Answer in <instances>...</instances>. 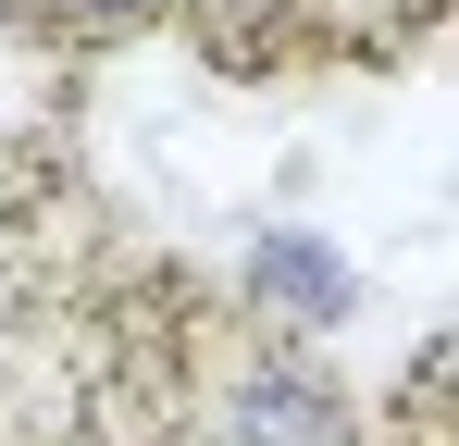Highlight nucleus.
Masks as SVG:
<instances>
[{"label":"nucleus","instance_id":"obj_1","mask_svg":"<svg viewBox=\"0 0 459 446\" xmlns=\"http://www.w3.org/2000/svg\"><path fill=\"white\" fill-rule=\"evenodd\" d=\"M224 446H348V409H335L310 372H261V384H236Z\"/></svg>","mask_w":459,"mask_h":446},{"label":"nucleus","instance_id":"obj_2","mask_svg":"<svg viewBox=\"0 0 459 446\" xmlns=\"http://www.w3.org/2000/svg\"><path fill=\"white\" fill-rule=\"evenodd\" d=\"M248 273H261V297H286V310H310V322H323V310H348L335 248H310V236H261V261H248Z\"/></svg>","mask_w":459,"mask_h":446},{"label":"nucleus","instance_id":"obj_3","mask_svg":"<svg viewBox=\"0 0 459 446\" xmlns=\"http://www.w3.org/2000/svg\"><path fill=\"white\" fill-rule=\"evenodd\" d=\"M38 13H137V0H38Z\"/></svg>","mask_w":459,"mask_h":446}]
</instances>
